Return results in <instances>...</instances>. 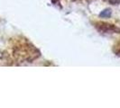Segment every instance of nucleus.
<instances>
[{
  "label": "nucleus",
  "instance_id": "20e7f679",
  "mask_svg": "<svg viewBox=\"0 0 120 108\" xmlns=\"http://www.w3.org/2000/svg\"><path fill=\"white\" fill-rule=\"evenodd\" d=\"M116 49H117V50H115V51H116V53L118 54V55H120V44H119V46H116Z\"/></svg>",
  "mask_w": 120,
  "mask_h": 108
},
{
  "label": "nucleus",
  "instance_id": "f03ea898",
  "mask_svg": "<svg viewBox=\"0 0 120 108\" xmlns=\"http://www.w3.org/2000/svg\"><path fill=\"white\" fill-rule=\"evenodd\" d=\"M112 14V11L111 9L107 8V9H104L102 12L99 14V17L101 18H109Z\"/></svg>",
  "mask_w": 120,
  "mask_h": 108
},
{
  "label": "nucleus",
  "instance_id": "7ed1b4c3",
  "mask_svg": "<svg viewBox=\"0 0 120 108\" xmlns=\"http://www.w3.org/2000/svg\"><path fill=\"white\" fill-rule=\"evenodd\" d=\"M109 2L111 4H114V5H118L120 3V0H109Z\"/></svg>",
  "mask_w": 120,
  "mask_h": 108
},
{
  "label": "nucleus",
  "instance_id": "f257e3e1",
  "mask_svg": "<svg viewBox=\"0 0 120 108\" xmlns=\"http://www.w3.org/2000/svg\"><path fill=\"white\" fill-rule=\"evenodd\" d=\"M97 30L103 33H120V28L115 24H108L105 22H97L94 24Z\"/></svg>",
  "mask_w": 120,
  "mask_h": 108
}]
</instances>
